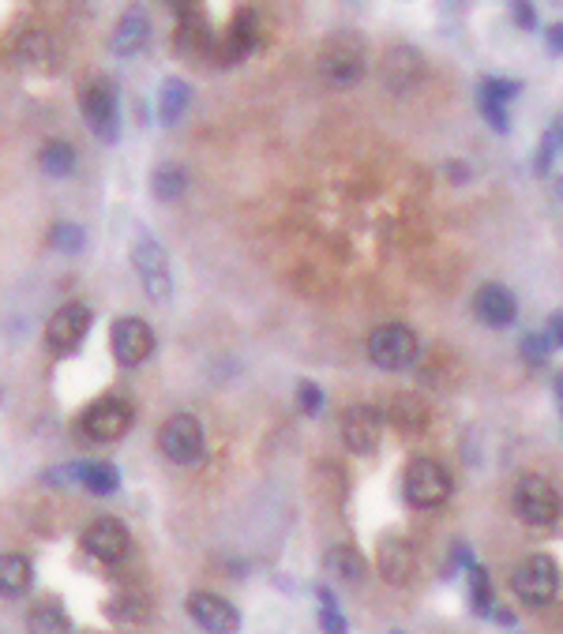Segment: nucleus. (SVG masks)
I'll return each mask as SVG.
<instances>
[{"label": "nucleus", "mask_w": 563, "mask_h": 634, "mask_svg": "<svg viewBox=\"0 0 563 634\" xmlns=\"http://www.w3.org/2000/svg\"><path fill=\"white\" fill-rule=\"evenodd\" d=\"M418 353H421L418 334H413L406 323L375 326L369 334V361L383 372H406L410 364L418 361Z\"/></svg>", "instance_id": "nucleus-1"}, {"label": "nucleus", "mask_w": 563, "mask_h": 634, "mask_svg": "<svg viewBox=\"0 0 563 634\" xmlns=\"http://www.w3.org/2000/svg\"><path fill=\"white\" fill-rule=\"evenodd\" d=\"M132 263L140 271V282L147 296L154 304H170L173 301V271H170V255L162 252V244L151 233H140L132 241Z\"/></svg>", "instance_id": "nucleus-2"}, {"label": "nucleus", "mask_w": 563, "mask_h": 634, "mask_svg": "<svg viewBox=\"0 0 563 634\" xmlns=\"http://www.w3.org/2000/svg\"><path fill=\"white\" fill-rule=\"evenodd\" d=\"M79 109H83L87 128L98 140L113 143L121 135V105H117V87L110 79H91L79 94Z\"/></svg>", "instance_id": "nucleus-3"}, {"label": "nucleus", "mask_w": 563, "mask_h": 634, "mask_svg": "<svg viewBox=\"0 0 563 634\" xmlns=\"http://www.w3.org/2000/svg\"><path fill=\"white\" fill-rule=\"evenodd\" d=\"M364 61H369V53H364L358 34H334L320 53V72L334 87H350L364 76Z\"/></svg>", "instance_id": "nucleus-4"}, {"label": "nucleus", "mask_w": 563, "mask_h": 634, "mask_svg": "<svg viewBox=\"0 0 563 634\" xmlns=\"http://www.w3.org/2000/svg\"><path fill=\"white\" fill-rule=\"evenodd\" d=\"M511 590H515L519 601L533 604V608L549 604L560 593V567H556V560H549V556L522 560L519 567H515V574H511Z\"/></svg>", "instance_id": "nucleus-5"}, {"label": "nucleus", "mask_w": 563, "mask_h": 634, "mask_svg": "<svg viewBox=\"0 0 563 634\" xmlns=\"http://www.w3.org/2000/svg\"><path fill=\"white\" fill-rule=\"evenodd\" d=\"M158 447L177 465H195L203 462V424L192 413H177L162 424L158 432Z\"/></svg>", "instance_id": "nucleus-6"}, {"label": "nucleus", "mask_w": 563, "mask_h": 634, "mask_svg": "<svg viewBox=\"0 0 563 634\" xmlns=\"http://www.w3.org/2000/svg\"><path fill=\"white\" fill-rule=\"evenodd\" d=\"M402 481H406V500L413 507H440V503L451 500V489H454L448 465H440L432 459H418Z\"/></svg>", "instance_id": "nucleus-7"}, {"label": "nucleus", "mask_w": 563, "mask_h": 634, "mask_svg": "<svg viewBox=\"0 0 563 634\" xmlns=\"http://www.w3.org/2000/svg\"><path fill=\"white\" fill-rule=\"evenodd\" d=\"M515 514L530 526H552L560 519V492L545 477L530 473L515 484Z\"/></svg>", "instance_id": "nucleus-8"}, {"label": "nucleus", "mask_w": 563, "mask_h": 634, "mask_svg": "<svg viewBox=\"0 0 563 634\" xmlns=\"http://www.w3.org/2000/svg\"><path fill=\"white\" fill-rule=\"evenodd\" d=\"M79 429L91 435L94 443H113L121 440V435L132 429V405L124 399H113V394H105V399L91 402L83 410V417H79Z\"/></svg>", "instance_id": "nucleus-9"}, {"label": "nucleus", "mask_w": 563, "mask_h": 634, "mask_svg": "<svg viewBox=\"0 0 563 634\" xmlns=\"http://www.w3.org/2000/svg\"><path fill=\"white\" fill-rule=\"evenodd\" d=\"M87 331H91V309L87 304H64V309H57L49 315L46 323V342L53 353H76L79 345H83Z\"/></svg>", "instance_id": "nucleus-10"}, {"label": "nucleus", "mask_w": 563, "mask_h": 634, "mask_svg": "<svg viewBox=\"0 0 563 634\" xmlns=\"http://www.w3.org/2000/svg\"><path fill=\"white\" fill-rule=\"evenodd\" d=\"M110 342H113L117 364H124V369H140L147 356L154 353V334L140 315H124V320H117L113 331H110Z\"/></svg>", "instance_id": "nucleus-11"}, {"label": "nucleus", "mask_w": 563, "mask_h": 634, "mask_svg": "<svg viewBox=\"0 0 563 634\" xmlns=\"http://www.w3.org/2000/svg\"><path fill=\"white\" fill-rule=\"evenodd\" d=\"M83 549L98 563H121L128 556V549H132V533L117 519H94L83 530Z\"/></svg>", "instance_id": "nucleus-12"}, {"label": "nucleus", "mask_w": 563, "mask_h": 634, "mask_svg": "<svg viewBox=\"0 0 563 634\" xmlns=\"http://www.w3.org/2000/svg\"><path fill=\"white\" fill-rule=\"evenodd\" d=\"M255 38H260V23H255V12L252 8H241V12L233 16V23L225 27L222 38H214V61L222 68L230 64H241L244 57L255 49Z\"/></svg>", "instance_id": "nucleus-13"}, {"label": "nucleus", "mask_w": 563, "mask_h": 634, "mask_svg": "<svg viewBox=\"0 0 563 634\" xmlns=\"http://www.w3.org/2000/svg\"><path fill=\"white\" fill-rule=\"evenodd\" d=\"M380 432H383V417L372 405H350L342 417V440L353 454H375L380 447Z\"/></svg>", "instance_id": "nucleus-14"}, {"label": "nucleus", "mask_w": 563, "mask_h": 634, "mask_svg": "<svg viewBox=\"0 0 563 634\" xmlns=\"http://www.w3.org/2000/svg\"><path fill=\"white\" fill-rule=\"evenodd\" d=\"M380 72H383V83H388L394 94H410L424 79V57L413 46H394L383 53Z\"/></svg>", "instance_id": "nucleus-15"}, {"label": "nucleus", "mask_w": 563, "mask_h": 634, "mask_svg": "<svg viewBox=\"0 0 563 634\" xmlns=\"http://www.w3.org/2000/svg\"><path fill=\"white\" fill-rule=\"evenodd\" d=\"M184 608L188 616L211 634H230L241 627V612H237L230 601H222L219 593H192Z\"/></svg>", "instance_id": "nucleus-16"}, {"label": "nucleus", "mask_w": 563, "mask_h": 634, "mask_svg": "<svg viewBox=\"0 0 563 634\" xmlns=\"http://www.w3.org/2000/svg\"><path fill=\"white\" fill-rule=\"evenodd\" d=\"M375 567H380V574H383V582H388V586H410L413 574H418V552H413L410 541L388 537V541L380 544Z\"/></svg>", "instance_id": "nucleus-17"}, {"label": "nucleus", "mask_w": 563, "mask_h": 634, "mask_svg": "<svg viewBox=\"0 0 563 634\" xmlns=\"http://www.w3.org/2000/svg\"><path fill=\"white\" fill-rule=\"evenodd\" d=\"M173 12H177V46H181L184 53H207V49H214V31L211 23H207L200 0H184Z\"/></svg>", "instance_id": "nucleus-18"}, {"label": "nucleus", "mask_w": 563, "mask_h": 634, "mask_svg": "<svg viewBox=\"0 0 563 634\" xmlns=\"http://www.w3.org/2000/svg\"><path fill=\"white\" fill-rule=\"evenodd\" d=\"M147 42H151V16H147L140 4L124 8V16L117 19V27H113L110 49L117 57H135Z\"/></svg>", "instance_id": "nucleus-19"}, {"label": "nucleus", "mask_w": 563, "mask_h": 634, "mask_svg": "<svg viewBox=\"0 0 563 634\" xmlns=\"http://www.w3.org/2000/svg\"><path fill=\"white\" fill-rule=\"evenodd\" d=\"M473 312H477V320L489 323V326H507V323H515V315H519L515 293H511L507 285H500V282L481 285L477 296H473Z\"/></svg>", "instance_id": "nucleus-20"}, {"label": "nucleus", "mask_w": 563, "mask_h": 634, "mask_svg": "<svg viewBox=\"0 0 563 634\" xmlns=\"http://www.w3.org/2000/svg\"><path fill=\"white\" fill-rule=\"evenodd\" d=\"M53 473L76 477V484H83V489L94 495H113L121 489V473H117L113 462H76V465H64V470H53Z\"/></svg>", "instance_id": "nucleus-21"}, {"label": "nucleus", "mask_w": 563, "mask_h": 634, "mask_svg": "<svg viewBox=\"0 0 563 634\" xmlns=\"http://www.w3.org/2000/svg\"><path fill=\"white\" fill-rule=\"evenodd\" d=\"M34 582V563L27 556H19V552H4L0 556V593H8V597H16V593H27Z\"/></svg>", "instance_id": "nucleus-22"}, {"label": "nucleus", "mask_w": 563, "mask_h": 634, "mask_svg": "<svg viewBox=\"0 0 563 634\" xmlns=\"http://www.w3.org/2000/svg\"><path fill=\"white\" fill-rule=\"evenodd\" d=\"M188 105H192V87L177 76L165 79L162 91H158V117H162V124H177Z\"/></svg>", "instance_id": "nucleus-23"}, {"label": "nucleus", "mask_w": 563, "mask_h": 634, "mask_svg": "<svg viewBox=\"0 0 563 634\" xmlns=\"http://www.w3.org/2000/svg\"><path fill=\"white\" fill-rule=\"evenodd\" d=\"M323 567L342 582H361L364 571H369V560H364L353 544H339V549H331L328 556H323Z\"/></svg>", "instance_id": "nucleus-24"}, {"label": "nucleus", "mask_w": 563, "mask_h": 634, "mask_svg": "<svg viewBox=\"0 0 563 634\" xmlns=\"http://www.w3.org/2000/svg\"><path fill=\"white\" fill-rule=\"evenodd\" d=\"M151 192H154L162 203L181 200V195L188 192V170H184V165H177V162L158 165L154 177H151Z\"/></svg>", "instance_id": "nucleus-25"}, {"label": "nucleus", "mask_w": 563, "mask_h": 634, "mask_svg": "<svg viewBox=\"0 0 563 634\" xmlns=\"http://www.w3.org/2000/svg\"><path fill=\"white\" fill-rule=\"evenodd\" d=\"M38 165H42L49 177H68L76 170V147L64 143V140L46 143L42 154H38Z\"/></svg>", "instance_id": "nucleus-26"}, {"label": "nucleus", "mask_w": 563, "mask_h": 634, "mask_svg": "<svg viewBox=\"0 0 563 634\" xmlns=\"http://www.w3.org/2000/svg\"><path fill=\"white\" fill-rule=\"evenodd\" d=\"M391 417L402 432H421L424 424H429V405H424L418 394H406V399L391 405Z\"/></svg>", "instance_id": "nucleus-27"}, {"label": "nucleus", "mask_w": 563, "mask_h": 634, "mask_svg": "<svg viewBox=\"0 0 563 634\" xmlns=\"http://www.w3.org/2000/svg\"><path fill=\"white\" fill-rule=\"evenodd\" d=\"M466 578H470V601H473V612H477V616H489V612H492V601H496V593H492L489 571L481 567V563H466Z\"/></svg>", "instance_id": "nucleus-28"}, {"label": "nucleus", "mask_w": 563, "mask_h": 634, "mask_svg": "<svg viewBox=\"0 0 563 634\" xmlns=\"http://www.w3.org/2000/svg\"><path fill=\"white\" fill-rule=\"evenodd\" d=\"M27 627H31V631H57V634H64V631H72V620L64 616V608L57 601H46V604H38V608L27 612Z\"/></svg>", "instance_id": "nucleus-29"}, {"label": "nucleus", "mask_w": 563, "mask_h": 634, "mask_svg": "<svg viewBox=\"0 0 563 634\" xmlns=\"http://www.w3.org/2000/svg\"><path fill=\"white\" fill-rule=\"evenodd\" d=\"M19 57H23V64H31V68H53V42H49V34L31 31V34H23V42H19Z\"/></svg>", "instance_id": "nucleus-30"}, {"label": "nucleus", "mask_w": 563, "mask_h": 634, "mask_svg": "<svg viewBox=\"0 0 563 634\" xmlns=\"http://www.w3.org/2000/svg\"><path fill=\"white\" fill-rule=\"evenodd\" d=\"M49 244L64 255H76V252H83L87 233H83V225H76V222H57L53 230H49Z\"/></svg>", "instance_id": "nucleus-31"}, {"label": "nucleus", "mask_w": 563, "mask_h": 634, "mask_svg": "<svg viewBox=\"0 0 563 634\" xmlns=\"http://www.w3.org/2000/svg\"><path fill=\"white\" fill-rule=\"evenodd\" d=\"M522 83H515V79H485L481 83V98H492V102H503L507 105L511 98H519Z\"/></svg>", "instance_id": "nucleus-32"}, {"label": "nucleus", "mask_w": 563, "mask_h": 634, "mask_svg": "<svg viewBox=\"0 0 563 634\" xmlns=\"http://www.w3.org/2000/svg\"><path fill=\"white\" fill-rule=\"evenodd\" d=\"M560 143H563V128L560 121L549 128L545 140H541V154H537V173H549L552 170V158L560 154Z\"/></svg>", "instance_id": "nucleus-33"}, {"label": "nucleus", "mask_w": 563, "mask_h": 634, "mask_svg": "<svg viewBox=\"0 0 563 634\" xmlns=\"http://www.w3.org/2000/svg\"><path fill=\"white\" fill-rule=\"evenodd\" d=\"M477 102H481V113H485V121L496 128V132H507V128H511L507 105H503V102H492V98H481V94H477Z\"/></svg>", "instance_id": "nucleus-34"}, {"label": "nucleus", "mask_w": 563, "mask_h": 634, "mask_svg": "<svg viewBox=\"0 0 563 634\" xmlns=\"http://www.w3.org/2000/svg\"><path fill=\"white\" fill-rule=\"evenodd\" d=\"M298 402H301V413H309V417H315V413L323 410V391L315 388L312 380H304L298 388Z\"/></svg>", "instance_id": "nucleus-35"}, {"label": "nucleus", "mask_w": 563, "mask_h": 634, "mask_svg": "<svg viewBox=\"0 0 563 634\" xmlns=\"http://www.w3.org/2000/svg\"><path fill=\"white\" fill-rule=\"evenodd\" d=\"M549 350L552 345L545 342V334H526V339H522V356H526L530 364H545Z\"/></svg>", "instance_id": "nucleus-36"}, {"label": "nucleus", "mask_w": 563, "mask_h": 634, "mask_svg": "<svg viewBox=\"0 0 563 634\" xmlns=\"http://www.w3.org/2000/svg\"><path fill=\"white\" fill-rule=\"evenodd\" d=\"M511 16H515V23L522 31H533V27H537V12H533L530 0H511Z\"/></svg>", "instance_id": "nucleus-37"}, {"label": "nucleus", "mask_w": 563, "mask_h": 634, "mask_svg": "<svg viewBox=\"0 0 563 634\" xmlns=\"http://www.w3.org/2000/svg\"><path fill=\"white\" fill-rule=\"evenodd\" d=\"M545 342H549V345H560V342H563V315H560V312L549 315V323H545Z\"/></svg>", "instance_id": "nucleus-38"}, {"label": "nucleus", "mask_w": 563, "mask_h": 634, "mask_svg": "<svg viewBox=\"0 0 563 634\" xmlns=\"http://www.w3.org/2000/svg\"><path fill=\"white\" fill-rule=\"evenodd\" d=\"M320 623H323V631H331V634H342L345 631V616H339V608H323Z\"/></svg>", "instance_id": "nucleus-39"}, {"label": "nucleus", "mask_w": 563, "mask_h": 634, "mask_svg": "<svg viewBox=\"0 0 563 634\" xmlns=\"http://www.w3.org/2000/svg\"><path fill=\"white\" fill-rule=\"evenodd\" d=\"M549 49L560 57V49H563V27H560V23H556V27H549Z\"/></svg>", "instance_id": "nucleus-40"}, {"label": "nucleus", "mask_w": 563, "mask_h": 634, "mask_svg": "<svg viewBox=\"0 0 563 634\" xmlns=\"http://www.w3.org/2000/svg\"><path fill=\"white\" fill-rule=\"evenodd\" d=\"M448 173L454 177V184L470 181V165H459V162H451V165H448Z\"/></svg>", "instance_id": "nucleus-41"}, {"label": "nucleus", "mask_w": 563, "mask_h": 634, "mask_svg": "<svg viewBox=\"0 0 563 634\" xmlns=\"http://www.w3.org/2000/svg\"><path fill=\"white\" fill-rule=\"evenodd\" d=\"M162 4H170V8H181V4H184V0H162Z\"/></svg>", "instance_id": "nucleus-42"}]
</instances>
